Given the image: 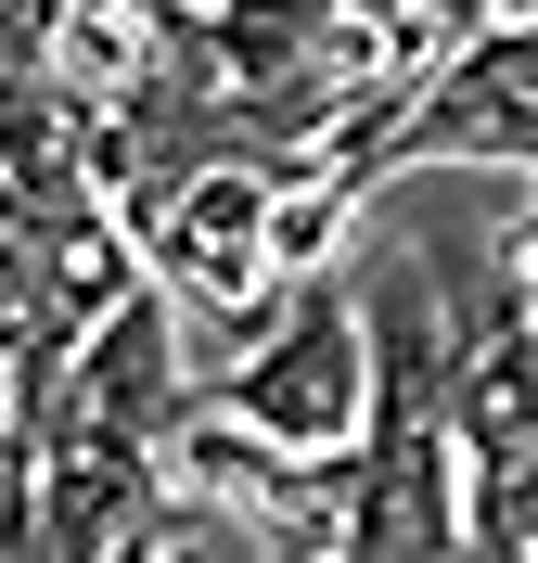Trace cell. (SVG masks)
Here are the masks:
<instances>
[{
    "label": "cell",
    "instance_id": "cell-1",
    "mask_svg": "<svg viewBox=\"0 0 538 563\" xmlns=\"http://www.w3.org/2000/svg\"><path fill=\"white\" fill-rule=\"evenodd\" d=\"M193 410L231 422V435H256V449H283V461H347V449H359V410H372L347 282H333V269L295 282L283 320H270L231 372H206V385H193Z\"/></svg>",
    "mask_w": 538,
    "mask_h": 563
},
{
    "label": "cell",
    "instance_id": "cell-2",
    "mask_svg": "<svg viewBox=\"0 0 538 563\" xmlns=\"http://www.w3.org/2000/svg\"><path fill=\"white\" fill-rule=\"evenodd\" d=\"M397 167H501V179L538 167V13H474V26L436 52L424 90H410V103L372 129V154H359V206H372Z\"/></svg>",
    "mask_w": 538,
    "mask_h": 563
},
{
    "label": "cell",
    "instance_id": "cell-3",
    "mask_svg": "<svg viewBox=\"0 0 538 563\" xmlns=\"http://www.w3.org/2000/svg\"><path fill=\"white\" fill-rule=\"evenodd\" d=\"M65 422L103 435V449H142L167 461V435L193 422V358H179V320L154 295H129L116 320H90L65 358Z\"/></svg>",
    "mask_w": 538,
    "mask_h": 563
},
{
    "label": "cell",
    "instance_id": "cell-4",
    "mask_svg": "<svg viewBox=\"0 0 538 563\" xmlns=\"http://www.w3.org/2000/svg\"><path fill=\"white\" fill-rule=\"evenodd\" d=\"M0 461H13V385H0Z\"/></svg>",
    "mask_w": 538,
    "mask_h": 563
}]
</instances>
